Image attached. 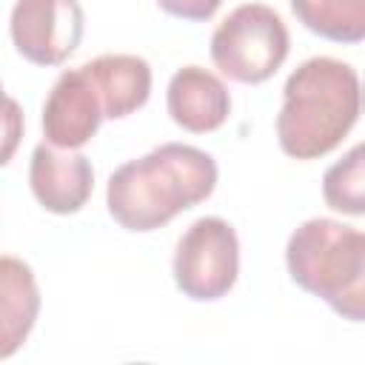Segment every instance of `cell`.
Returning <instances> with one entry per match:
<instances>
[{
	"label": "cell",
	"mask_w": 365,
	"mask_h": 365,
	"mask_svg": "<svg viewBox=\"0 0 365 365\" xmlns=\"http://www.w3.org/2000/svg\"><path fill=\"white\" fill-rule=\"evenodd\" d=\"M29 185L46 211L77 214L94 191V168L86 154H60L51 143H40L31 151Z\"/></svg>",
	"instance_id": "8"
},
{
	"label": "cell",
	"mask_w": 365,
	"mask_h": 365,
	"mask_svg": "<svg viewBox=\"0 0 365 365\" xmlns=\"http://www.w3.org/2000/svg\"><path fill=\"white\" fill-rule=\"evenodd\" d=\"M165 103L171 120L191 134L217 131L231 114V94L225 83L202 66H182L174 71Z\"/></svg>",
	"instance_id": "9"
},
{
	"label": "cell",
	"mask_w": 365,
	"mask_h": 365,
	"mask_svg": "<svg viewBox=\"0 0 365 365\" xmlns=\"http://www.w3.org/2000/svg\"><path fill=\"white\" fill-rule=\"evenodd\" d=\"M322 200L328 208L365 217V143H356L322 174Z\"/></svg>",
	"instance_id": "13"
},
{
	"label": "cell",
	"mask_w": 365,
	"mask_h": 365,
	"mask_svg": "<svg viewBox=\"0 0 365 365\" xmlns=\"http://www.w3.org/2000/svg\"><path fill=\"white\" fill-rule=\"evenodd\" d=\"M291 279L348 322H365V231L339 220H305L285 245Z\"/></svg>",
	"instance_id": "3"
},
{
	"label": "cell",
	"mask_w": 365,
	"mask_h": 365,
	"mask_svg": "<svg viewBox=\"0 0 365 365\" xmlns=\"http://www.w3.org/2000/svg\"><path fill=\"white\" fill-rule=\"evenodd\" d=\"M91 71L108 120H123L143 108L151 94V66L137 54H100L86 63Z\"/></svg>",
	"instance_id": "10"
},
{
	"label": "cell",
	"mask_w": 365,
	"mask_h": 365,
	"mask_svg": "<svg viewBox=\"0 0 365 365\" xmlns=\"http://www.w3.org/2000/svg\"><path fill=\"white\" fill-rule=\"evenodd\" d=\"M174 282L194 302L225 297L240 274V240L222 217H200L180 237L174 251Z\"/></svg>",
	"instance_id": "5"
},
{
	"label": "cell",
	"mask_w": 365,
	"mask_h": 365,
	"mask_svg": "<svg viewBox=\"0 0 365 365\" xmlns=\"http://www.w3.org/2000/svg\"><path fill=\"white\" fill-rule=\"evenodd\" d=\"M157 6L180 20H191V23H202L211 20L217 14V9L222 6V0H157Z\"/></svg>",
	"instance_id": "14"
},
{
	"label": "cell",
	"mask_w": 365,
	"mask_h": 365,
	"mask_svg": "<svg viewBox=\"0 0 365 365\" xmlns=\"http://www.w3.org/2000/svg\"><path fill=\"white\" fill-rule=\"evenodd\" d=\"M103 120H106V103L86 63L77 68H66L43 103L46 143L63 151L83 148L97 134Z\"/></svg>",
	"instance_id": "7"
},
{
	"label": "cell",
	"mask_w": 365,
	"mask_h": 365,
	"mask_svg": "<svg viewBox=\"0 0 365 365\" xmlns=\"http://www.w3.org/2000/svg\"><path fill=\"white\" fill-rule=\"evenodd\" d=\"M214 188L217 163L211 154L185 143H163L108 177L106 205L114 222L143 234L208 200Z\"/></svg>",
	"instance_id": "1"
},
{
	"label": "cell",
	"mask_w": 365,
	"mask_h": 365,
	"mask_svg": "<svg viewBox=\"0 0 365 365\" xmlns=\"http://www.w3.org/2000/svg\"><path fill=\"white\" fill-rule=\"evenodd\" d=\"M365 91L356 68L336 57L299 63L282 88L277 114L279 148L294 160H317L334 151L356 125Z\"/></svg>",
	"instance_id": "2"
},
{
	"label": "cell",
	"mask_w": 365,
	"mask_h": 365,
	"mask_svg": "<svg viewBox=\"0 0 365 365\" xmlns=\"http://www.w3.org/2000/svg\"><path fill=\"white\" fill-rule=\"evenodd\" d=\"M0 294H3V328H0V356H11L34 328L40 311V291L31 268L17 257L0 259Z\"/></svg>",
	"instance_id": "11"
},
{
	"label": "cell",
	"mask_w": 365,
	"mask_h": 365,
	"mask_svg": "<svg viewBox=\"0 0 365 365\" xmlns=\"http://www.w3.org/2000/svg\"><path fill=\"white\" fill-rule=\"evenodd\" d=\"M83 9L77 0H17L9 31L14 48L34 66L66 63L83 40Z\"/></svg>",
	"instance_id": "6"
},
{
	"label": "cell",
	"mask_w": 365,
	"mask_h": 365,
	"mask_svg": "<svg viewBox=\"0 0 365 365\" xmlns=\"http://www.w3.org/2000/svg\"><path fill=\"white\" fill-rule=\"evenodd\" d=\"M294 17L331 43L365 40V0H288Z\"/></svg>",
	"instance_id": "12"
},
{
	"label": "cell",
	"mask_w": 365,
	"mask_h": 365,
	"mask_svg": "<svg viewBox=\"0 0 365 365\" xmlns=\"http://www.w3.org/2000/svg\"><path fill=\"white\" fill-rule=\"evenodd\" d=\"M291 48L282 17L265 3L237 6L211 34V60L234 83L257 86L277 74Z\"/></svg>",
	"instance_id": "4"
}]
</instances>
